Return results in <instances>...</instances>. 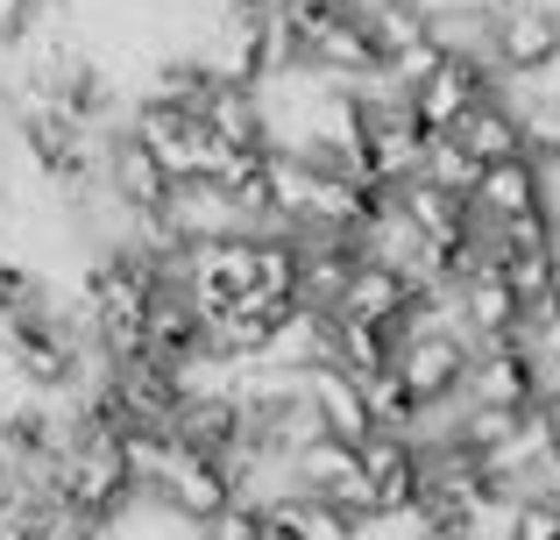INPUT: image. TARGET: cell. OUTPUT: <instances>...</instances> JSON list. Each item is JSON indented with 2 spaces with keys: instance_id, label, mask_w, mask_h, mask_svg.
Listing matches in <instances>:
<instances>
[{
  "instance_id": "obj_1",
  "label": "cell",
  "mask_w": 560,
  "mask_h": 540,
  "mask_svg": "<svg viewBox=\"0 0 560 540\" xmlns=\"http://www.w3.org/2000/svg\"><path fill=\"white\" fill-rule=\"evenodd\" d=\"M291 476H299V491H319V498H334L341 513L376 519V484H370V462H362V441L319 434V441H305L299 456H291Z\"/></svg>"
},
{
  "instance_id": "obj_7",
  "label": "cell",
  "mask_w": 560,
  "mask_h": 540,
  "mask_svg": "<svg viewBox=\"0 0 560 540\" xmlns=\"http://www.w3.org/2000/svg\"><path fill=\"white\" fill-rule=\"evenodd\" d=\"M497 79H504L497 65H476V57H447V65H440L425 85H411V114L425 122V136H447V128L462 122V114L476 107L482 93H497Z\"/></svg>"
},
{
  "instance_id": "obj_4",
  "label": "cell",
  "mask_w": 560,
  "mask_h": 540,
  "mask_svg": "<svg viewBox=\"0 0 560 540\" xmlns=\"http://www.w3.org/2000/svg\"><path fill=\"white\" fill-rule=\"evenodd\" d=\"M156 498H164L171 519H185V527H206L220 505H234V470H228L220 456H206V448L178 441V448H171L164 484H156Z\"/></svg>"
},
{
  "instance_id": "obj_12",
  "label": "cell",
  "mask_w": 560,
  "mask_h": 540,
  "mask_svg": "<svg viewBox=\"0 0 560 540\" xmlns=\"http://www.w3.org/2000/svg\"><path fill=\"white\" fill-rule=\"evenodd\" d=\"M107 185H114V199H128L136 214H156V207H164V193H171V171H164V157H156L136 128H114V142H107Z\"/></svg>"
},
{
  "instance_id": "obj_16",
  "label": "cell",
  "mask_w": 560,
  "mask_h": 540,
  "mask_svg": "<svg viewBox=\"0 0 560 540\" xmlns=\"http://www.w3.org/2000/svg\"><path fill=\"white\" fill-rule=\"evenodd\" d=\"M405 299H411V277H405V271H390V264H383V256H362L334 313H362V320H397V313H405Z\"/></svg>"
},
{
  "instance_id": "obj_22",
  "label": "cell",
  "mask_w": 560,
  "mask_h": 540,
  "mask_svg": "<svg viewBox=\"0 0 560 540\" xmlns=\"http://www.w3.org/2000/svg\"><path fill=\"white\" fill-rule=\"evenodd\" d=\"M511 540H560V498H518L511 505Z\"/></svg>"
},
{
  "instance_id": "obj_9",
  "label": "cell",
  "mask_w": 560,
  "mask_h": 540,
  "mask_svg": "<svg viewBox=\"0 0 560 540\" xmlns=\"http://www.w3.org/2000/svg\"><path fill=\"white\" fill-rule=\"evenodd\" d=\"M185 285L199 306H228L242 299L248 285H256V235H220V242H199V250H185Z\"/></svg>"
},
{
  "instance_id": "obj_18",
  "label": "cell",
  "mask_w": 560,
  "mask_h": 540,
  "mask_svg": "<svg viewBox=\"0 0 560 540\" xmlns=\"http://www.w3.org/2000/svg\"><path fill=\"white\" fill-rule=\"evenodd\" d=\"M504 277H511V291H518V306L553 299V291H560V242H553V250H511Z\"/></svg>"
},
{
  "instance_id": "obj_20",
  "label": "cell",
  "mask_w": 560,
  "mask_h": 540,
  "mask_svg": "<svg viewBox=\"0 0 560 540\" xmlns=\"http://www.w3.org/2000/svg\"><path fill=\"white\" fill-rule=\"evenodd\" d=\"M419 171H425V179H440V185H454V193H468V199H476V179H482V164L454 136H433V142H425V164Z\"/></svg>"
},
{
  "instance_id": "obj_23",
  "label": "cell",
  "mask_w": 560,
  "mask_h": 540,
  "mask_svg": "<svg viewBox=\"0 0 560 540\" xmlns=\"http://www.w3.org/2000/svg\"><path fill=\"white\" fill-rule=\"evenodd\" d=\"M0 540H36V533H28L22 513H0Z\"/></svg>"
},
{
  "instance_id": "obj_3",
  "label": "cell",
  "mask_w": 560,
  "mask_h": 540,
  "mask_svg": "<svg viewBox=\"0 0 560 540\" xmlns=\"http://www.w3.org/2000/svg\"><path fill=\"white\" fill-rule=\"evenodd\" d=\"M156 221H164V235L178 242V250H199V242H220V235H242V207H234V193L220 179H171L164 207H156Z\"/></svg>"
},
{
  "instance_id": "obj_11",
  "label": "cell",
  "mask_w": 560,
  "mask_h": 540,
  "mask_svg": "<svg viewBox=\"0 0 560 540\" xmlns=\"http://www.w3.org/2000/svg\"><path fill=\"white\" fill-rule=\"evenodd\" d=\"M525 207H553V171L539 157H504V164H482L476 179V214L504 221V214H525Z\"/></svg>"
},
{
  "instance_id": "obj_19",
  "label": "cell",
  "mask_w": 560,
  "mask_h": 540,
  "mask_svg": "<svg viewBox=\"0 0 560 540\" xmlns=\"http://www.w3.org/2000/svg\"><path fill=\"white\" fill-rule=\"evenodd\" d=\"M447 57H454V50H447V36H440V28H425V36H411L405 50H397L390 65H383V71H390V79H397V85L411 93V85H425V79L440 71V65H447Z\"/></svg>"
},
{
  "instance_id": "obj_8",
  "label": "cell",
  "mask_w": 560,
  "mask_h": 540,
  "mask_svg": "<svg viewBox=\"0 0 560 540\" xmlns=\"http://www.w3.org/2000/svg\"><path fill=\"white\" fill-rule=\"evenodd\" d=\"M362 462H370V484H376V513L383 519H397V513H411V505H419L425 456H419V441H411V434L376 427L370 441H362Z\"/></svg>"
},
{
  "instance_id": "obj_10",
  "label": "cell",
  "mask_w": 560,
  "mask_h": 540,
  "mask_svg": "<svg viewBox=\"0 0 560 540\" xmlns=\"http://www.w3.org/2000/svg\"><path fill=\"white\" fill-rule=\"evenodd\" d=\"M305 399L319 405L327 434H341V441H370L376 434L370 391H362V377L348 370V363H313V370H305Z\"/></svg>"
},
{
  "instance_id": "obj_2",
  "label": "cell",
  "mask_w": 560,
  "mask_h": 540,
  "mask_svg": "<svg viewBox=\"0 0 560 540\" xmlns=\"http://www.w3.org/2000/svg\"><path fill=\"white\" fill-rule=\"evenodd\" d=\"M497 71L504 79H553L560 71V8L553 0H511L497 14Z\"/></svg>"
},
{
  "instance_id": "obj_13",
  "label": "cell",
  "mask_w": 560,
  "mask_h": 540,
  "mask_svg": "<svg viewBox=\"0 0 560 540\" xmlns=\"http://www.w3.org/2000/svg\"><path fill=\"white\" fill-rule=\"evenodd\" d=\"M397 207H405L411 221L440 242V250H454V242L476 228V199L454 193V185H440V179H425V171H411V179L397 185Z\"/></svg>"
},
{
  "instance_id": "obj_17",
  "label": "cell",
  "mask_w": 560,
  "mask_h": 540,
  "mask_svg": "<svg viewBox=\"0 0 560 540\" xmlns=\"http://www.w3.org/2000/svg\"><path fill=\"white\" fill-rule=\"evenodd\" d=\"M397 342H405V328H397V320L341 313V334H334V363H348L355 377H370V370H383V363H397Z\"/></svg>"
},
{
  "instance_id": "obj_24",
  "label": "cell",
  "mask_w": 560,
  "mask_h": 540,
  "mask_svg": "<svg viewBox=\"0 0 560 540\" xmlns=\"http://www.w3.org/2000/svg\"><path fill=\"white\" fill-rule=\"evenodd\" d=\"M262 540H299V533H291V527H277V519H270V533H262Z\"/></svg>"
},
{
  "instance_id": "obj_21",
  "label": "cell",
  "mask_w": 560,
  "mask_h": 540,
  "mask_svg": "<svg viewBox=\"0 0 560 540\" xmlns=\"http://www.w3.org/2000/svg\"><path fill=\"white\" fill-rule=\"evenodd\" d=\"M262 533H270V513H262V505H248V498L220 505V513L199 527V540H262Z\"/></svg>"
},
{
  "instance_id": "obj_6",
  "label": "cell",
  "mask_w": 560,
  "mask_h": 540,
  "mask_svg": "<svg viewBox=\"0 0 560 540\" xmlns=\"http://www.w3.org/2000/svg\"><path fill=\"white\" fill-rule=\"evenodd\" d=\"M468 356H476V348H468L462 334H405V342H397V370L419 391V405H462Z\"/></svg>"
},
{
  "instance_id": "obj_14",
  "label": "cell",
  "mask_w": 560,
  "mask_h": 540,
  "mask_svg": "<svg viewBox=\"0 0 560 540\" xmlns=\"http://www.w3.org/2000/svg\"><path fill=\"white\" fill-rule=\"evenodd\" d=\"M454 142H462L476 164H504V157H518L525 150V128H518V107H511L504 93H482L476 107L462 114V122L447 128Z\"/></svg>"
},
{
  "instance_id": "obj_15",
  "label": "cell",
  "mask_w": 560,
  "mask_h": 540,
  "mask_svg": "<svg viewBox=\"0 0 560 540\" xmlns=\"http://www.w3.org/2000/svg\"><path fill=\"white\" fill-rule=\"evenodd\" d=\"M334 334H341V313L334 306H291L284 320H277V342L270 356L291 363V370H313V363H334Z\"/></svg>"
},
{
  "instance_id": "obj_5",
  "label": "cell",
  "mask_w": 560,
  "mask_h": 540,
  "mask_svg": "<svg viewBox=\"0 0 560 540\" xmlns=\"http://www.w3.org/2000/svg\"><path fill=\"white\" fill-rule=\"evenodd\" d=\"M462 405H497V413L539 405V363L525 356L518 342L511 348H476V356H468V377H462ZM462 405H454V413H462Z\"/></svg>"
}]
</instances>
